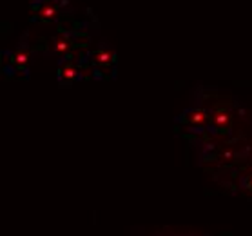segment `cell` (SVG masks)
Wrapping results in <instances>:
<instances>
[{"label":"cell","mask_w":252,"mask_h":236,"mask_svg":"<svg viewBox=\"0 0 252 236\" xmlns=\"http://www.w3.org/2000/svg\"><path fill=\"white\" fill-rule=\"evenodd\" d=\"M75 47V40H73V35L67 33V31H60L51 42V53L53 57L60 58V62L65 60V58H71V51Z\"/></svg>","instance_id":"cell-4"},{"label":"cell","mask_w":252,"mask_h":236,"mask_svg":"<svg viewBox=\"0 0 252 236\" xmlns=\"http://www.w3.org/2000/svg\"><path fill=\"white\" fill-rule=\"evenodd\" d=\"M89 64H91L93 75L96 78H115L116 67V53L107 46H100L89 55Z\"/></svg>","instance_id":"cell-1"},{"label":"cell","mask_w":252,"mask_h":236,"mask_svg":"<svg viewBox=\"0 0 252 236\" xmlns=\"http://www.w3.org/2000/svg\"><path fill=\"white\" fill-rule=\"evenodd\" d=\"M209 126H211L216 133H227L230 129V126H232V115H230V111L225 109V107L214 109L211 113Z\"/></svg>","instance_id":"cell-6"},{"label":"cell","mask_w":252,"mask_h":236,"mask_svg":"<svg viewBox=\"0 0 252 236\" xmlns=\"http://www.w3.org/2000/svg\"><path fill=\"white\" fill-rule=\"evenodd\" d=\"M209 120H211V115L201 107H192V109L184 111L178 118V122L189 126L190 129H203L209 126Z\"/></svg>","instance_id":"cell-5"},{"label":"cell","mask_w":252,"mask_h":236,"mask_svg":"<svg viewBox=\"0 0 252 236\" xmlns=\"http://www.w3.org/2000/svg\"><path fill=\"white\" fill-rule=\"evenodd\" d=\"M29 58H31V53H29L28 47L20 46L17 51L9 53V64H11V71H17V73H28V64Z\"/></svg>","instance_id":"cell-7"},{"label":"cell","mask_w":252,"mask_h":236,"mask_svg":"<svg viewBox=\"0 0 252 236\" xmlns=\"http://www.w3.org/2000/svg\"><path fill=\"white\" fill-rule=\"evenodd\" d=\"M245 185H247V187H249V189L252 191V174H249V178L245 180Z\"/></svg>","instance_id":"cell-9"},{"label":"cell","mask_w":252,"mask_h":236,"mask_svg":"<svg viewBox=\"0 0 252 236\" xmlns=\"http://www.w3.org/2000/svg\"><path fill=\"white\" fill-rule=\"evenodd\" d=\"M221 158H223V160H227V162H232V160H234V153H232V151H225Z\"/></svg>","instance_id":"cell-8"},{"label":"cell","mask_w":252,"mask_h":236,"mask_svg":"<svg viewBox=\"0 0 252 236\" xmlns=\"http://www.w3.org/2000/svg\"><path fill=\"white\" fill-rule=\"evenodd\" d=\"M62 2L58 0H33L31 4V20L38 22H55L60 15Z\"/></svg>","instance_id":"cell-3"},{"label":"cell","mask_w":252,"mask_h":236,"mask_svg":"<svg viewBox=\"0 0 252 236\" xmlns=\"http://www.w3.org/2000/svg\"><path fill=\"white\" fill-rule=\"evenodd\" d=\"M86 73L87 71L84 69L76 60L65 58V60L60 62V66H58V69H57L58 84H60V86H73V84H76L78 80L86 78Z\"/></svg>","instance_id":"cell-2"}]
</instances>
